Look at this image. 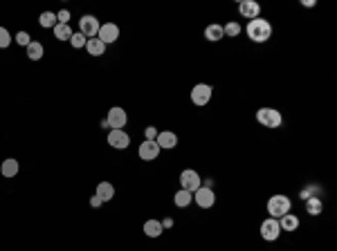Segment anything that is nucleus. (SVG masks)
<instances>
[{
    "instance_id": "f257e3e1",
    "label": "nucleus",
    "mask_w": 337,
    "mask_h": 251,
    "mask_svg": "<svg viewBox=\"0 0 337 251\" xmlns=\"http://www.w3.org/2000/svg\"><path fill=\"white\" fill-rule=\"evenodd\" d=\"M247 36L249 41L254 43H265V41L272 39V25L265 18H254L247 23Z\"/></svg>"
},
{
    "instance_id": "f03ea898",
    "label": "nucleus",
    "mask_w": 337,
    "mask_h": 251,
    "mask_svg": "<svg viewBox=\"0 0 337 251\" xmlns=\"http://www.w3.org/2000/svg\"><path fill=\"white\" fill-rule=\"evenodd\" d=\"M256 121H259L263 128L274 130V128H279V126L284 124V115H281L277 108H259V110H256Z\"/></svg>"
},
{
    "instance_id": "7ed1b4c3",
    "label": "nucleus",
    "mask_w": 337,
    "mask_h": 251,
    "mask_svg": "<svg viewBox=\"0 0 337 251\" xmlns=\"http://www.w3.org/2000/svg\"><path fill=\"white\" fill-rule=\"evenodd\" d=\"M290 209H292V202H290L288 195L277 193L268 200V213H270V217H274V220H279L281 215L290 213Z\"/></svg>"
},
{
    "instance_id": "20e7f679",
    "label": "nucleus",
    "mask_w": 337,
    "mask_h": 251,
    "mask_svg": "<svg viewBox=\"0 0 337 251\" xmlns=\"http://www.w3.org/2000/svg\"><path fill=\"white\" fill-rule=\"evenodd\" d=\"M211 94H214V90H211L209 83H198V85H193V90H191V103L202 108L211 101Z\"/></svg>"
},
{
    "instance_id": "39448f33",
    "label": "nucleus",
    "mask_w": 337,
    "mask_h": 251,
    "mask_svg": "<svg viewBox=\"0 0 337 251\" xmlns=\"http://www.w3.org/2000/svg\"><path fill=\"white\" fill-rule=\"evenodd\" d=\"M180 186L185 188V191H189V193H195V191L202 186V179H200V175H198V170H193V168L182 170L180 173Z\"/></svg>"
},
{
    "instance_id": "423d86ee",
    "label": "nucleus",
    "mask_w": 337,
    "mask_h": 251,
    "mask_svg": "<svg viewBox=\"0 0 337 251\" xmlns=\"http://www.w3.org/2000/svg\"><path fill=\"white\" fill-rule=\"evenodd\" d=\"M106 124H108V128H110V130H122L124 126L128 124L126 110H124V108H119V106L110 108V110H108V117H106Z\"/></svg>"
},
{
    "instance_id": "0eeeda50",
    "label": "nucleus",
    "mask_w": 337,
    "mask_h": 251,
    "mask_svg": "<svg viewBox=\"0 0 337 251\" xmlns=\"http://www.w3.org/2000/svg\"><path fill=\"white\" fill-rule=\"evenodd\" d=\"M99 27H101V23L90 14H86V16L79 18V34H83L86 39H95V36L99 34Z\"/></svg>"
},
{
    "instance_id": "6e6552de",
    "label": "nucleus",
    "mask_w": 337,
    "mask_h": 251,
    "mask_svg": "<svg viewBox=\"0 0 337 251\" xmlns=\"http://www.w3.org/2000/svg\"><path fill=\"white\" fill-rule=\"evenodd\" d=\"M279 236H281L279 220H274V217H268V220H263V222H261V238H263V240L274 242V240H279Z\"/></svg>"
},
{
    "instance_id": "1a4fd4ad",
    "label": "nucleus",
    "mask_w": 337,
    "mask_h": 251,
    "mask_svg": "<svg viewBox=\"0 0 337 251\" xmlns=\"http://www.w3.org/2000/svg\"><path fill=\"white\" fill-rule=\"evenodd\" d=\"M193 202L198 204L200 209H211L216 204V193L214 188H207V186H200L198 191L193 193Z\"/></svg>"
},
{
    "instance_id": "9d476101",
    "label": "nucleus",
    "mask_w": 337,
    "mask_h": 251,
    "mask_svg": "<svg viewBox=\"0 0 337 251\" xmlns=\"http://www.w3.org/2000/svg\"><path fill=\"white\" fill-rule=\"evenodd\" d=\"M97 39L101 41L103 45H110V43H115V41L119 39V27L115 23H103L101 27H99V34H97Z\"/></svg>"
},
{
    "instance_id": "9b49d317",
    "label": "nucleus",
    "mask_w": 337,
    "mask_h": 251,
    "mask_svg": "<svg viewBox=\"0 0 337 251\" xmlns=\"http://www.w3.org/2000/svg\"><path fill=\"white\" fill-rule=\"evenodd\" d=\"M108 146H112L115 150H126L131 146V137L124 130H110L108 132Z\"/></svg>"
},
{
    "instance_id": "f8f14e48",
    "label": "nucleus",
    "mask_w": 337,
    "mask_h": 251,
    "mask_svg": "<svg viewBox=\"0 0 337 251\" xmlns=\"http://www.w3.org/2000/svg\"><path fill=\"white\" fill-rule=\"evenodd\" d=\"M239 11H241V16H243V18L254 20V18H259V14H261V5L256 2V0H241V2H239Z\"/></svg>"
},
{
    "instance_id": "ddd939ff",
    "label": "nucleus",
    "mask_w": 337,
    "mask_h": 251,
    "mask_svg": "<svg viewBox=\"0 0 337 251\" xmlns=\"http://www.w3.org/2000/svg\"><path fill=\"white\" fill-rule=\"evenodd\" d=\"M140 157H142L144 162H153V160H157V155H160V146L155 144V141H148V139H144L142 144H140Z\"/></svg>"
},
{
    "instance_id": "4468645a",
    "label": "nucleus",
    "mask_w": 337,
    "mask_h": 251,
    "mask_svg": "<svg viewBox=\"0 0 337 251\" xmlns=\"http://www.w3.org/2000/svg\"><path fill=\"white\" fill-rule=\"evenodd\" d=\"M155 144L160 146V150L162 148L171 150V148H176V144H178V135L176 132H171V130H162V132H157Z\"/></svg>"
},
{
    "instance_id": "2eb2a0df",
    "label": "nucleus",
    "mask_w": 337,
    "mask_h": 251,
    "mask_svg": "<svg viewBox=\"0 0 337 251\" xmlns=\"http://www.w3.org/2000/svg\"><path fill=\"white\" fill-rule=\"evenodd\" d=\"M279 227H281V231H297L299 229V217L292 215V213H286V215L279 217Z\"/></svg>"
},
{
    "instance_id": "dca6fc26",
    "label": "nucleus",
    "mask_w": 337,
    "mask_h": 251,
    "mask_svg": "<svg viewBox=\"0 0 337 251\" xmlns=\"http://www.w3.org/2000/svg\"><path fill=\"white\" fill-rule=\"evenodd\" d=\"M97 198H101V202H110L112 198H115V186H112L110 182H99L97 184Z\"/></svg>"
},
{
    "instance_id": "f3484780",
    "label": "nucleus",
    "mask_w": 337,
    "mask_h": 251,
    "mask_svg": "<svg viewBox=\"0 0 337 251\" xmlns=\"http://www.w3.org/2000/svg\"><path fill=\"white\" fill-rule=\"evenodd\" d=\"M205 39L209 41V43H218L220 39H225L223 25H218V23H214V25H207V29H205Z\"/></svg>"
},
{
    "instance_id": "a211bd4d",
    "label": "nucleus",
    "mask_w": 337,
    "mask_h": 251,
    "mask_svg": "<svg viewBox=\"0 0 337 251\" xmlns=\"http://www.w3.org/2000/svg\"><path fill=\"white\" fill-rule=\"evenodd\" d=\"M18 170H20V166H18V162H16L14 157L5 160V162H2V166H0L2 177H16V175H18Z\"/></svg>"
},
{
    "instance_id": "6ab92c4d",
    "label": "nucleus",
    "mask_w": 337,
    "mask_h": 251,
    "mask_svg": "<svg viewBox=\"0 0 337 251\" xmlns=\"http://www.w3.org/2000/svg\"><path fill=\"white\" fill-rule=\"evenodd\" d=\"M144 233H146L148 238H160L162 233H164V227H162V222H157V220H146V222H144Z\"/></svg>"
},
{
    "instance_id": "aec40b11",
    "label": "nucleus",
    "mask_w": 337,
    "mask_h": 251,
    "mask_svg": "<svg viewBox=\"0 0 337 251\" xmlns=\"http://www.w3.org/2000/svg\"><path fill=\"white\" fill-rule=\"evenodd\" d=\"M306 211H308V215H319V213L324 211V200L322 198H308L306 200Z\"/></svg>"
},
{
    "instance_id": "412c9836",
    "label": "nucleus",
    "mask_w": 337,
    "mask_h": 251,
    "mask_svg": "<svg viewBox=\"0 0 337 251\" xmlns=\"http://www.w3.org/2000/svg\"><path fill=\"white\" fill-rule=\"evenodd\" d=\"M86 49H88L90 56H101V54L106 52V45H103L101 41L95 36V39H88V43H86Z\"/></svg>"
},
{
    "instance_id": "4be33fe9",
    "label": "nucleus",
    "mask_w": 337,
    "mask_h": 251,
    "mask_svg": "<svg viewBox=\"0 0 337 251\" xmlns=\"http://www.w3.org/2000/svg\"><path fill=\"white\" fill-rule=\"evenodd\" d=\"M173 202H176V207H180V209H185V207H189L191 202H193V193H189V191H185V188H180L176 193V198H173Z\"/></svg>"
},
{
    "instance_id": "5701e85b",
    "label": "nucleus",
    "mask_w": 337,
    "mask_h": 251,
    "mask_svg": "<svg viewBox=\"0 0 337 251\" xmlns=\"http://www.w3.org/2000/svg\"><path fill=\"white\" fill-rule=\"evenodd\" d=\"M27 58H30V61H41V58H43V45H41L39 41H32V43L27 45Z\"/></svg>"
},
{
    "instance_id": "b1692460",
    "label": "nucleus",
    "mask_w": 337,
    "mask_h": 251,
    "mask_svg": "<svg viewBox=\"0 0 337 251\" xmlns=\"http://www.w3.org/2000/svg\"><path fill=\"white\" fill-rule=\"evenodd\" d=\"M72 34H74V32H72V27H70V25H59V23L54 25V36H56L59 41H70V39H72Z\"/></svg>"
},
{
    "instance_id": "393cba45",
    "label": "nucleus",
    "mask_w": 337,
    "mask_h": 251,
    "mask_svg": "<svg viewBox=\"0 0 337 251\" xmlns=\"http://www.w3.org/2000/svg\"><path fill=\"white\" fill-rule=\"evenodd\" d=\"M39 23H41V27H45V29H49V27L54 29V25H56V14H52V11H43L41 18H39Z\"/></svg>"
},
{
    "instance_id": "a878e982",
    "label": "nucleus",
    "mask_w": 337,
    "mask_h": 251,
    "mask_svg": "<svg viewBox=\"0 0 337 251\" xmlns=\"http://www.w3.org/2000/svg\"><path fill=\"white\" fill-rule=\"evenodd\" d=\"M223 32H225V36H230V39H236V36L241 34V25L232 20V23L223 25Z\"/></svg>"
},
{
    "instance_id": "bb28decb",
    "label": "nucleus",
    "mask_w": 337,
    "mask_h": 251,
    "mask_svg": "<svg viewBox=\"0 0 337 251\" xmlns=\"http://www.w3.org/2000/svg\"><path fill=\"white\" fill-rule=\"evenodd\" d=\"M70 43H72L74 49H83V47H86V43H88V39H86L83 34H79V32H74L72 39H70Z\"/></svg>"
},
{
    "instance_id": "cd10ccee",
    "label": "nucleus",
    "mask_w": 337,
    "mask_h": 251,
    "mask_svg": "<svg viewBox=\"0 0 337 251\" xmlns=\"http://www.w3.org/2000/svg\"><path fill=\"white\" fill-rule=\"evenodd\" d=\"M11 41H14V39H11V34H9V32H7L5 27H0V49L9 47V45H11Z\"/></svg>"
},
{
    "instance_id": "c85d7f7f",
    "label": "nucleus",
    "mask_w": 337,
    "mask_h": 251,
    "mask_svg": "<svg viewBox=\"0 0 337 251\" xmlns=\"http://www.w3.org/2000/svg\"><path fill=\"white\" fill-rule=\"evenodd\" d=\"M14 39H16V43H18V45H25V47H27V45L32 43V39H30V34H27V32H18V34L14 36Z\"/></svg>"
},
{
    "instance_id": "c756f323",
    "label": "nucleus",
    "mask_w": 337,
    "mask_h": 251,
    "mask_svg": "<svg viewBox=\"0 0 337 251\" xmlns=\"http://www.w3.org/2000/svg\"><path fill=\"white\" fill-rule=\"evenodd\" d=\"M68 20H70V11L68 9H61L59 14H56V23L59 25H68Z\"/></svg>"
},
{
    "instance_id": "7c9ffc66",
    "label": "nucleus",
    "mask_w": 337,
    "mask_h": 251,
    "mask_svg": "<svg viewBox=\"0 0 337 251\" xmlns=\"http://www.w3.org/2000/svg\"><path fill=\"white\" fill-rule=\"evenodd\" d=\"M144 135H146V139H148V141H155V137H157V128H155V126H148Z\"/></svg>"
},
{
    "instance_id": "2f4dec72",
    "label": "nucleus",
    "mask_w": 337,
    "mask_h": 251,
    "mask_svg": "<svg viewBox=\"0 0 337 251\" xmlns=\"http://www.w3.org/2000/svg\"><path fill=\"white\" fill-rule=\"evenodd\" d=\"M101 198H97V195H93V198H90V207H93V209H99V207H101Z\"/></svg>"
},
{
    "instance_id": "473e14b6",
    "label": "nucleus",
    "mask_w": 337,
    "mask_h": 251,
    "mask_svg": "<svg viewBox=\"0 0 337 251\" xmlns=\"http://www.w3.org/2000/svg\"><path fill=\"white\" fill-rule=\"evenodd\" d=\"M162 227H164V229H171V227H173V220H171V217H166L164 222H162Z\"/></svg>"
},
{
    "instance_id": "72a5a7b5",
    "label": "nucleus",
    "mask_w": 337,
    "mask_h": 251,
    "mask_svg": "<svg viewBox=\"0 0 337 251\" xmlns=\"http://www.w3.org/2000/svg\"><path fill=\"white\" fill-rule=\"evenodd\" d=\"M301 5H303V7H315V0H303Z\"/></svg>"
}]
</instances>
